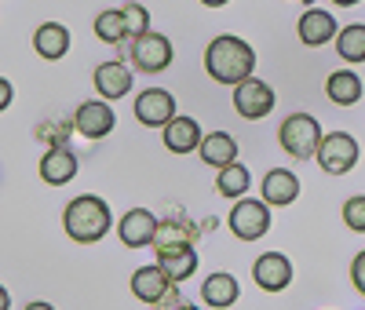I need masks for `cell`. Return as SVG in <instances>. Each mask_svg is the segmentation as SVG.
<instances>
[{
    "mask_svg": "<svg viewBox=\"0 0 365 310\" xmlns=\"http://www.w3.org/2000/svg\"><path fill=\"white\" fill-rule=\"evenodd\" d=\"M154 310H182V296H179V285H172L158 303H154Z\"/></svg>",
    "mask_w": 365,
    "mask_h": 310,
    "instance_id": "cell-29",
    "label": "cell"
},
{
    "mask_svg": "<svg viewBox=\"0 0 365 310\" xmlns=\"http://www.w3.org/2000/svg\"><path fill=\"white\" fill-rule=\"evenodd\" d=\"M227 223L234 230L237 241H259L270 230V205L267 201H252V197H237Z\"/></svg>",
    "mask_w": 365,
    "mask_h": 310,
    "instance_id": "cell-4",
    "label": "cell"
},
{
    "mask_svg": "<svg viewBox=\"0 0 365 310\" xmlns=\"http://www.w3.org/2000/svg\"><path fill=\"white\" fill-rule=\"evenodd\" d=\"M77 175V153L70 146H51L41 157V179L48 186H66Z\"/></svg>",
    "mask_w": 365,
    "mask_h": 310,
    "instance_id": "cell-15",
    "label": "cell"
},
{
    "mask_svg": "<svg viewBox=\"0 0 365 310\" xmlns=\"http://www.w3.org/2000/svg\"><path fill=\"white\" fill-rule=\"evenodd\" d=\"M96 88H99V95L106 103L125 99L132 91V70L125 66V62H103V66L96 70Z\"/></svg>",
    "mask_w": 365,
    "mask_h": 310,
    "instance_id": "cell-16",
    "label": "cell"
},
{
    "mask_svg": "<svg viewBox=\"0 0 365 310\" xmlns=\"http://www.w3.org/2000/svg\"><path fill=\"white\" fill-rule=\"evenodd\" d=\"M201 161L205 165H212V168H227V165H234L237 161V139L230 135V132H212V135H205L201 139Z\"/></svg>",
    "mask_w": 365,
    "mask_h": 310,
    "instance_id": "cell-19",
    "label": "cell"
},
{
    "mask_svg": "<svg viewBox=\"0 0 365 310\" xmlns=\"http://www.w3.org/2000/svg\"><path fill=\"white\" fill-rule=\"evenodd\" d=\"M234 110L245 120H259L274 110V88L259 77H245L241 84H234Z\"/></svg>",
    "mask_w": 365,
    "mask_h": 310,
    "instance_id": "cell-7",
    "label": "cell"
},
{
    "mask_svg": "<svg viewBox=\"0 0 365 310\" xmlns=\"http://www.w3.org/2000/svg\"><path fill=\"white\" fill-rule=\"evenodd\" d=\"M296 33H299V41L307 44V48H322V44H329L332 37H336L340 29H336V19H332L329 11L311 8V11H303V19H299V26H296Z\"/></svg>",
    "mask_w": 365,
    "mask_h": 310,
    "instance_id": "cell-14",
    "label": "cell"
},
{
    "mask_svg": "<svg viewBox=\"0 0 365 310\" xmlns=\"http://www.w3.org/2000/svg\"><path fill=\"white\" fill-rule=\"evenodd\" d=\"M252 277L263 292H285L292 281V263L282 252H263L252 267Z\"/></svg>",
    "mask_w": 365,
    "mask_h": 310,
    "instance_id": "cell-11",
    "label": "cell"
},
{
    "mask_svg": "<svg viewBox=\"0 0 365 310\" xmlns=\"http://www.w3.org/2000/svg\"><path fill=\"white\" fill-rule=\"evenodd\" d=\"M182 310H201V306H194V303H182Z\"/></svg>",
    "mask_w": 365,
    "mask_h": 310,
    "instance_id": "cell-35",
    "label": "cell"
},
{
    "mask_svg": "<svg viewBox=\"0 0 365 310\" xmlns=\"http://www.w3.org/2000/svg\"><path fill=\"white\" fill-rule=\"evenodd\" d=\"M351 281H354V289L365 296V252H358L354 263H351Z\"/></svg>",
    "mask_w": 365,
    "mask_h": 310,
    "instance_id": "cell-30",
    "label": "cell"
},
{
    "mask_svg": "<svg viewBox=\"0 0 365 310\" xmlns=\"http://www.w3.org/2000/svg\"><path fill=\"white\" fill-rule=\"evenodd\" d=\"M336 51L344 62H365V26L351 22L336 33Z\"/></svg>",
    "mask_w": 365,
    "mask_h": 310,
    "instance_id": "cell-26",
    "label": "cell"
},
{
    "mask_svg": "<svg viewBox=\"0 0 365 310\" xmlns=\"http://www.w3.org/2000/svg\"><path fill=\"white\" fill-rule=\"evenodd\" d=\"M172 285H175V281L165 274L161 263H154V267H139V270L132 274V296L143 299V303H150V306H154Z\"/></svg>",
    "mask_w": 365,
    "mask_h": 310,
    "instance_id": "cell-13",
    "label": "cell"
},
{
    "mask_svg": "<svg viewBox=\"0 0 365 310\" xmlns=\"http://www.w3.org/2000/svg\"><path fill=\"white\" fill-rule=\"evenodd\" d=\"M158 263L165 267V274L179 285V281H187V277L197 270V252H194V244L190 248H168V252H158Z\"/></svg>",
    "mask_w": 365,
    "mask_h": 310,
    "instance_id": "cell-23",
    "label": "cell"
},
{
    "mask_svg": "<svg viewBox=\"0 0 365 310\" xmlns=\"http://www.w3.org/2000/svg\"><path fill=\"white\" fill-rule=\"evenodd\" d=\"M303 4H314V0H303Z\"/></svg>",
    "mask_w": 365,
    "mask_h": 310,
    "instance_id": "cell-36",
    "label": "cell"
},
{
    "mask_svg": "<svg viewBox=\"0 0 365 310\" xmlns=\"http://www.w3.org/2000/svg\"><path fill=\"white\" fill-rule=\"evenodd\" d=\"M63 227H66V234H70L77 244H96V241L106 237L110 227H113L110 205H106L103 197H96V194H81V197H73V201L66 205Z\"/></svg>",
    "mask_w": 365,
    "mask_h": 310,
    "instance_id": "cell-2",
    "label": "cell"
},
{
    "mask_svg": "<svg viewBox=\"0 0 365 310\" xmlns=\"http://www.w3.org/2000/svg\"><path fill=\"white\" fill-rule=\"evenodd\" d=\"M361 77L354 73V70H332L329 77H325V95L336 103V106H354L358 99H361Z\"/></svg>",
    "mask_w": 365,
    "mask_h": 310,
    "instance_id": "cell-20",
    "label": "cell"
},
{
    "mask_svg": "<svg viewBox=\"0 0 365 310\" xmlns=\"http://www.w3.org/2000/svg\"><path fill=\"white\" fill-rule=\"evenodd\" d=\"M237 296H241V289H237V277L234 274H208V281L201 285V299H205V306H212V310H227V306H234L237 303Z\"/></svg>",
    "mask_w": 365,
    "mask_h": 310,
    "instance_id": "cell-18",
    "label": "cell"
},
{
    "mask_svg": "<svg viewBox=\"0 0 365 310\" xmlns=\"http://www.w3.org/2000/svg\"><path fill=\"white\" fill-rule=\"evenodd\" d=\"M332 4H336V8H354L358 0H332Z\"/></svg>",
    "mask_w": 365,
    "mask_h": 310,
    "instance_id": "cell-34",
    "label": "cell"
},
{
    "mask_svg": "<svg viewBox=\"0 0 365 310\" xmlns=\"http://www.w3.org/2000/svg\"><path fill=\"white\" fill-rule=\"evenodd\" d=\"M96 37L106 41V44H128L132 33H128V22H125V11H99L96 19Z\"/></svg>",
    "mask_w": 365,
    "mask_h": 310,
    "instance_id": "cell-25",
    "label": "cell"
},
{
    "mask_svg": "<svg viewBox=\"0 0 365 310\" xmlns=\"http://www.w3.org/2000/svg\"><path fill=\"white\" fill-rule=\"evenodd\" d=\"M205 70L216 84H241L256 70V51L249 48V41L223 33L205 48Z\"/></svg>",
    "mask_w": 365,
    "mask_h": 310,
    "instance_id": "cell-1",
    "label": "cell"
},
{
    "mask_svg": "<svg viewBox=\"0 0 365 310\" xmlns=\"http://www.w3.org/2000/svg\"><path fill=\"white\" fill-rule=\"evenodd\" d=\"M26 310H55V306H51V303H41V299H37V303H29Z\"/></svg>",
    "mask_w": 365,
    "mask_h": 310,
    "instance_id": "cell-32",
    "label": "cell"
},
{
    "mask_svg": "<svg viewBox=\"0 0 365 310\" xmlns=\"http://www.w3.org/2000/svg\"><path fill=\"white\" fill-rule=\"evenodd\" d=\"M120 11H125V22H128V33H132V37L150 33V11H146L143 4H125Z\"/></svg>",
    "mask_w": 365,
    "mask_h": 310,
    "instance_id": "cell-27",
    "label": "cell"
},
{
    "mask_svg": "<svg viewBox=\"0 0 365 310\" xmlns=\"http://www.w3.org/2000/svg\"><path fill=\"white\" fill-rule=\"evenodd\" d=\"M135 120L146 124V128H165V124L175 117V99H172V91L165 88H146L135 95Z\"/></svg>",
    "mask_w": 365,
    "mask_h": 310,
    "instance_id": "cell-8",
    "label": "cell"
},
{
    "mask_svg": "<svg viewBox=\"0 0 365 310\" xmlns=\"http://www.w3.org/2000/svg\"><path fill=\"white\" fill-rule=\"evenodd\" d=\"M197 241V227L187 223V219H165L158 227V237H154V252H168V248H190Z\"/></svg>",
    "mask_w": 365,
    "mask_h": 310,
    "instance_id": "cell-22",
    "label": "cell"
},
{
    "mask_svg": "<svg viewBox=\"0 0 365 310\" xmlns=\"http://www.w3.org/2000/svg\"><path fill=\"white\" fill-rule=\"evenodd\" d=\"M299 197V179L289 172V168H274L263 175V201L274 205V208H285Z\"/></svg>",
    "mask_w": 365,
    "mask_h": 310,
    "instance_id": "cell-17",
    "label": "cell"
},
{
    "mask_svg": "<svg viewBox=\"0 0 365 310\" xmlns=\"http://www.w3.org/2000/svg\"><path fill=\"white\" fill-rule=\"evenodd\" d=\"M322 124L311 117V113H289L278 128V143L289 157L296 161H311L318 157V146H322Z\"/></svg>",
    "mask_w": 365,
    "mask_h": 310,
    "instance_id": "cell-3",
    "label": "cell"
},
{
    "mask_svg": "<svg viewBox=\"0 0 365 310\" xmlns=\"http://www.w3.org/2000/svg\"><path fill=\"white\" fill-rule=\"evenodd\" d=\"M34 48H37L41 58H51V62L63 58L70 51V29L63 22H44L37 33H34Z\"/></svg>",
    "mask_w": 365,
    "mask_h": 310,
    "instance_id": "cell-21",
    "label": "cell"
},
{
    "mask_svg": "<svg viewBox=\"0 0 365 310\" xmlns=\"http://www.w3.org/2000/svg\"><path fill=\"white\" fill-rule=\"evenodd\" d=\"M161 139H165V146L172 150V153H190V150H201V124L194 120V117H182V113H175L165 128H161Z\"/></svg>",
    "mask_w": 365,
    "mask_h": 310,
    "instance_id": "cell-12",
    "label": "cell"
},
{
    "mask_svg": "<svg viewBox=\"0 0 365 310\" xmlns=\"http://www.w3.org/2000/svg\"><path fill=\"white\" fill-rule=\"evenodd\" d=\"M0 106H11V84H0Z\"/></svg>",
    "mask_w": 365,
    "mask_h": 310,
    "instance_id": "cell-31",
    "label": "cell"
},
{
    "mask_svg": "<svg viewBox=\"0 0 365 310\" xmlns=\"http://www.w3.org/2000/svg\"><path fill=\"white\" fill-rule=\"evenodd\" d=\"M158 227L161 223H158V215L150 208H128L125 219L117 223V234H120V241H125L128 248H146V244H154Z\"/></svg>",
    "mask_w": 365,
    "mask_h": 310,
    "instance_id": "cell-10",
    "label": "cell"
},
{
    "mask_svg": "<svg viewBox=\"0 0 365 310\" xmlns=\"http://www.w3.org/2000/svg\"><path fill=\"white\" fill-rule=\"evenodd\" d=\"M205 8H223V4H230V0H201Z\"/></svg>",
    "mask_w": 365,
    "mask_h": 310,
    "instance_id": "cell-33",
    "label": "cell"
},
{
    "mask_svg": "<svg viewBox=\"0 0 365 310\" xmlns=\"http://www.w3.org/2000/svg\"><path fill=\"white\" fill-rule=\"evenodd\" d=\"M249 186H252V175H249V168L245 165H227V168H220V179H216V190H220V197H230V201H237V197H245L249 194Z\"/></svg>",
    "mask_w": 365,
    "mask_h": 310,
    "instance_id": "cell-24",
    "label": "cell"
},
{
    "mask_svg": "<svg viewBox=\"0 0 365 310\" xmlns=\"http://www.w3.org/2000/svg\"><path fill=\"white\" fill-rule=\"evenodd\" d=\"M125 51L132 55V66L143 70V73H161V70L172 66V41L154 33V29L143 33V37H132Z\"/></svg>",
    "mask_w": 365,
    "mask_h": 310,
    "instance_id": "cell-5",
    "label": "cell"
},
{
    "mask_svg": "<svg viewBox=\"0 0 365 310\" xmlns=\"http://www.w3.org/2000/svg\"><path fill=\"white\" fill-rule=\"evenodd\" d=\"M344 223H347L354 234H365V194L347 197V205H344Z\"/></svg>",
    "mask_w": 365,
    "mask_h": 310,
    "instance_id": "cell-28",
    "label": "cell"
},
{
    "mask_svg": "<svg viewBox=\"0 0 365 310\" xmlns=\"http://www.w3.org/2000/svg\"><path fill=\"white\" fill-rule=\"evenodd\" d=\"M113 106H106V99H91V103H81L77 113H73V128L84 135V139H106L113 132Z\"/></svg>",
    "mask_w": 365,
    "mask_h": 310,
    "instance_id": "cell-9",
    "label": "cell"
},
{
    "mask_svg": "<svg viewBox=\"0 0 365 310\" xmlns=\"http://www.w3.org/2000/svg\"><path fill=\"white\" fill-rule=\"evenodd\" d=\"M318 165L329 175H347L358 165V143H354V135H347V132L325 135L322 146H318Z\"/></svg>",
    "mask_w": 365,
    "mask_h": 310,
    "instance_id": "cell-6",
    "label": "cell"
}]
</instances>
